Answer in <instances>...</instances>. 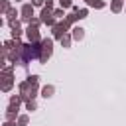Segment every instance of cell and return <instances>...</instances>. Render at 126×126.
Wrapping results in <instances>:
<instances>
[{
	"label": "cell",
	"instance_id": "3",
	"mask_svg": "<svg viewBox=\"0 0 126 126\" xmlns=\"http://www.w3.org/2000/svg\"><path fill=\"white\" fill-rule=\"evenodd\" d=\"M69 28H71V24H69L65 18H63V20H59V22L51 28V32H53V39H61V37L67 33V30H69Z\"/></svg>",
	"mask_w": 126,
	"mask_h": 126
},
{
	"label": "cell",
	"instance_id": "17",
	"mask_svg": "<svg viewBox=\"0 0 126 126\" xmlns=\"http://www.w3.org/2000/svg\"><path fill=\"white\" fill-rule=\"evenodd\" d=\"M10 8H12V6H10V0H2V2H0V12H2V14H8Z\"/></svg>",
	"mask_w": 126,
	"mask_h": 126
},
{
	"label": "cell",
	"instance_id": "15",
	"mask_svg": "<svg viewBox=\"0 0 126 126\" xmlns=\"http://www.w3.org/2000/svg\"><path fill=\"white\" fill-rule=\"evenodd\" d=\"M24 104H26V110H30V112H33V110L37 108V104H35V98H28Z\"/></svg>",
	"mask_w": 126,
	"mask_h": 126
},
{
	"label": "cell",
	"instance_id": "26",
	"mask_svg": "<svg viewBox=\"0 0 126 126\" xmlns=\"http://www.w3.org/2000/svg\"><path fill=\"white\" fill-rule=\"evenodd\" d=\"M2 126H18V122H16V120H6Z\"/></svg>",
	"mask_w": 126,
	"mask_h": 126
},
{
	"label": "cell",
	"instance_id": "7",
	"mask_svg": "<svg viewBox=\"0 0 126 126\" xmlns=\"http://www.w3.org/2000/svg\"><path fill=\"white\" fill-rule=\"evenodd\" d=\"M18 110H20V106L10 104V106L6 108V112H4V118H6V120H18Z\"/></svg>",
	"mask_w": 126,
	"mask_h": 126
},
{
	"label": "cell",
	"instance_id": "8",
	"mask_svg": "<svg viewBox=\"0 0 126 126\" xmlns=\"http://www.w3.org/2000/svg\"><path fill=\"white\" fill-rule=\"evenodd\" d=\"M33 8H35V6H33V4H30V2H28V4H24V6H22V10H20V12H22V18H32V16H33Z\"/></svg>",
	"mask_w": 126,
	"mask_h": 126
},
{
	"label": "cell",
	"instance_id": "29",
	"mask_svg": "<svg viewBox=\"0 0 126 126\" xmlns=\"http://www.w3.org/2000/svg\"><path fill=\"white\" fill-rule=\"evenodd\" d=\"M124 12H126V8H124Z\"/></svg>",
	"mask_w": 126,
	"mask_h": 126
},
{
	"label": "cell",
	"instance_id": "23",
	"mask_svg": "<svg viewBox=\"0 0 126 126\" xmlns=\"http://www.w3.org/2000/svg\"><path fill=\"white\" fill-rule=\"evenodd\" d=\"M6 16H8V20H16V16H18V10H16V8H10V12H8Z\"/></svg>",
	"mask_w": 126,
	"mask_h": 126
},
{
	"label": "cell",
	"instance_id": "25",
	"mask_svg": "<svg viewBox=\"0 0 126 126\" xmlns=\"http://www.w3.org/2000/svg\"><path fill=\"white\" fill-rule=\"evenodd\" d=\"M32 4H33V6H41V8H43V6H45V0H32Z\"/></svg>",
	"mask_w": 126,
	"mask_h": 126
},
{
	"label": "cell",
	"instance_id": "28",
	"mask_svg": "<svg viewBox=\"0 0 126 126\" xmlns=\"http://www.w3.org/2000/svg\"><path fill=\"white\" fill-rule=\"evenodd\" d=\"M16 2H20V0H16Z\"/></svg>",
	"mask_w": 126,
	"mask_h": 126
},
{
	"label": "cell",
	"instance_id": "4",
	"mask_svg": "<svg viewBox=\"0 0 126 126\" xmlns=\"http://www.w3.org/2000/svg\"><path fill=\"white\" fill-rule=\"evenodd\" d=\"M39 18H41V22H43L45 26H49V28H53V26L59 22V20L53 16V10H49V8H45V6L41 8V12H39Z\"/></svg>",
	"mask_w": 126,
	"mask_h": 126
},
{
	"label": "cell",
	"instance_id": "12",
	"mask_svg": "<svg viewBox=\"0 0 126 126\" xmlns=\"http://www.w3.org/2000/svg\"><path fill=\"white\" fill-rule=\"evenodd\" d=\"M122 4H124V0H112V2H110V10H112L114 14H120V12H122Z\"/></svg>",
	"mask_w": 126,
	"mask_h": 126
},
{
	"label": "cell",
	"instance_id": "22",
	"mask_svg": "<svg viewBox=\"0 0 126 126\" xmlns=\"http://www.w3.org/2000/svg\"><path fill=\"white\" fill-rule=\"evenodd\" d=\"M77 16H79V20H85V18L89 16V10H87V8H79V12H77Z\"/></svg>",
	"mask_w": 126,
	"mask_h": 126
},
{
	"label": "cell",
	"instance_id": "18",
	"mask_svg": "<svg viewBox=\"0 0 126 126\" xmlns=\"http://www.w3.org/2000/svg\"><path fill=\"white\" fill-rule=\"evenodd\" d=\"M14 67L16 65H4L2 67V75H14Z\"/></svg>",
	"mask_w": 126,
	"mask_h": 126
},
{
	"label": "cell",
	"instance_id": "6",
	"mask_svg": "<svg viewBox=\"0 0 126 126\" xmlns=\"http://www.w3.org/2000/svg\"><path fill=\"white\" fill-rule=\"evenodd\" d=\"M14 87V75H4L2 77V93H10Z\"/></svg>",
	"mask_w": 126,
	"mask_h": 126
},
{
	"label": "cell",
	"instance_id": "11",
	"mask_svg": "<svg viewBox=\"0 0 126 126\" xmlns=\"http://www.w3.org/2000/svg\"><path fill=\"white\" fill-rule=\"evenodd\" d=\"M85 4H87L89 8H96V10L104 8V0H85Z\"/></svg>",
	"mask_w": 126,
	"mask_h": 126
},
{
	"label": "cell",
	"instance_id": "19",
	"mask_svg": "<svg viewBox=\"0 0 126 126\" xmlns=\"http://www.w3.org/2000/svg\"><path fill=\"white\" fill-rule=\"evenodd\" d=\"M53 16H55L57 20H63V16H65V12H63V8H53Z\"/></svg>",
	"mask_w": 126,
	"mask_h": 126
},
{
	"label": "cell",
	"instance_id": "5",
	"mask_svg": "<svg viewBox=\"0 0 126 126\" xmlns=\"http://www.w3.org/2000/svg\"><path fill=\"white\" fill-rule=\"evenodd\" d=\"M26 37H28V41H41L43 39L39 35V28L37 26H32V24L26 28Z\"/></svg>",
	"mask_w": 126,
	"mask_h": 126
},
{
	"label": "cell",
	"instance_id": "24",
	"mask_svg": "<svg viewBox=\"0 0 126 126\" xmlns=\"http://www.w3.org/2000/svg\"><path fill=\"white\" fill-rule=\"evenodd\" d=\"M28 81H30L32 85H37V83H39V75H30V77H28Z\"/></svg>",
	"mask_w": 126,
	"mask_h": 126
},
{
	"label": "cell",
	"instance_id": "20",
	"mask_svg": "<svg viewBox=\"0 0 126 126\" xmlns=\"http://www.w3.org/2000/svg\"><path fill=\"white\" fill-rule=\"evenodd\" d=\"M65 20H67V22H69V24H75V22H77V20H79V16H77V14H75V12H71V14H67V16H65Z\"/></svg>",
	"mask_w": 126,
	"mask_h": 126
},
{
	"label": "cell",
	"instance_id": "27",
	"mask_svg": "<svg viewBox=\"0 0 126 126\" xmlns=\"http://www.w3.org/2000/svg\"><path fill=\"white\" fill-rule=\"evenodd\" d=\"M45 8H49V10H53V0H45Z\"/></svg>",
	"mask_w": 126,
	"mask_h": 126
},
{
	"label": "cell",
	"instance_id": "2",
	"mask_svg": "<svg viewBox=\"0 0 126 126\" xmlns=\"http://www.w3.org/2000/svg\"><path fill=\"white\" fill-rule=\"evenodd\" d=\"M51 53H53V39L51 37H43L41 39V57H39V61L47 63V59L51 57Z\"/></svg>",
	"mask_w": 126,
	"mask_h": 126
},
{
	"label": "cell",
	"instance_id": "16",
	"mask_svg": "<svg viewBox=\"0 0 126 126\" xmlns=\"http://www.w3.org/2000/svg\"><path fill=\"white\" fill-rule=\"evenodd\" d=\"M16 122H18V126H28V122H30V116H28V114H20Z\"/></svg>",
	"mask_w": 126,
	"mask_h": 126
},
{
	"label": "cell",
	"instance_id": "14",
	"mask_svg": "<svg viewBox=\"0 0 126 126\" xmlns=\"http://www.w3.org/2000/svg\"><path fill=\"white\" fill-rule=\"evenodd\" d=\"M59 41H61V45H63V47H71V41H73V35H69V33H65V35H63V37L59 39Z\"/></svg>",
	"mask_w": 126,
	"mask_h": 126
},
{
	"label": "cell",
	"instance_id": "1",
	"mask_svg": "<svg viewBox=\"0 0 126 126\" xmlns=\"http://www.w3.org/2000/svg\"><path fill=\"white\" fill-rule=\"evenodd\" d=\"M41 57V41H28L22 45V67H26L32 59Z\"/></svg>",
	"mask_w": 126,
	"mask_h": 126
},
{
	"label": "cell",
	"instance_id": "21",
	"mask_svg": "<svg viewBox=\"0 0 126 126\" xmlns=\"http://www.w3.org/2000/svg\"><path fill=\"white\" fill-rule=\"evenodd\" d=\"M59 6H61L63 10H67V8H73V0H59Z\"/></svg>",
	"mask_w": 126,
	"mask_h": 126
},
{
	"label": "cell",
	"instance_id": "13",
	"mask_svg": "<svg viewBox=\"0 0 126 126\" xmlns=\"http://www.w3.org/2000/svg\"><path fill=\"white\" fill-rule=\"evenodd\" d=\"M22 102H26V98H24L22 94H14V96L10 98V104H14V106H20Z\"/></svg>",
	"mask_w": 126,
	"mask_h": 126
},
{
	"label": "cell",
	"instance_id": "10",
	"mask_svg": "<svg viewBox=\"0 0 126 126\" xmlns=\"http://www.w3.org/2000/svg\"><path fill=\"white\" fill-rule=\"evenodd\" d=\"M53 93H55V87H53V85H45V87H41V96H43V98L53 96Z\"/></svg>",
	"mask_w": 126,
	"mask_h": 126
},
{
	"label": "cell",
	"instance_id": "9",
	"mask_svg": "<svg viewBox=\"0 0 126 126\" xmlns=\"http://www.w3.org/2000/svg\"><path fill=\"white\" fill-rule=\"evenodd\" d=\"M71 35H73V39H75V41H81V39L85 37V30H83V28H79V26H75V28L71 30Z\"/></svg>",
	"mask_w": 126,
	"mask_h": 126
}]
</instances>
